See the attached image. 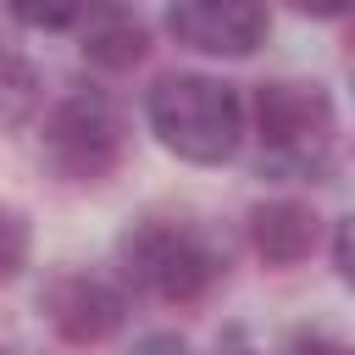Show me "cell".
<instances>
[{"label": "cell", "instance_id": "1", "mask_svg": "<svg viewBox=\"0 0 355 355\" xmlns=\"http://www.w3.org/2000/svg\"><path fill=\"white\" fill-rule=\"evenodd\" d=\"M150 128L155 139L194 161V166H216L239 150L244 139V105H239V89L222 83V78H200V72H178V78H161L150 89Z\"/></svg>", "mask_w": 355, "mask_h": 355}, {"label": "cell", "instance_id": "2", "mask_svg": "<svg viewBox=\"0 0 355 355\" xmlns=\"http://www.w3.org/2000/svg\"><path fill=\"white\" fill-rule=\"evenodd\" d=\"M255 133L261 150L277 172H322L333 161V139H338V116L322 83H300V78H277L255 89Z\"/></svg>", "mask_w": 355, "mask_h": 355}, {"label": "cell", "instance_id": "3", "mask_svg": "<svg viewBox=\"0 0 355 355\" xmlns=\"http://www.w3.org/2000/svg\"><path fill=\"white\" fill-rule=\"evenodd\" d=\"M116 261H122V272L144 294H155L166 305L200 300L216 283V272H222L216 250L194 227H178V222H139V227H128L116 239Z\"/></svg>", "mask_w": 355, "mask_h": 355}, {"label": "cell", "instance_id": "4", "mask_svg": "<svg viewBox=\"0 0 355 355\" xmlns=\"http://www.w3.org/2000/svg\"><path fill=\"white\" fill-rule=\"evenodd\" d=\"M44 155L61 178L72 183H100L116 155H122V122H116V105L100 94V89H72L50 122H44Z\"/></svg>", "mask_w": 355, "mask_h": 355}, {"label": "cell", "instance_id": "5", "mask_svg": "<svg viewBox=\"0 0 355 355\" xmlns=\"http://www.w3.org/2000/svg\"><path fill=\"white\" fill-rule=\"evenodd\" d=\"M166 28L200 55H250L266 39V0H172Z\"/></svg>", "mask_w": 355, "mask_h": 355}, {"label": "cell", "instance_id": "6", "mask_svg": "<svg viewBox=\"0 0 355 355\" xmlns=\"http://www.w3.org/2000/svg\"><path fill=\"white\" fill-rule=\"evenodd\" d=\"M44 316L67 344H105L122 322H128V300L122 288H111L105 277L89 272H67L44 288Z\"/></svg>", "mask_w": 355, "mask_h": 355}, {"label": "cell", "instance_id": "7", "mask_svg": "<svg viewBox=\"0 0 355 355\" xmlns=\"http://www.w3.org/2000/svg\"><path fill=\"white\" fill-rule=\"evenodd\" d=\"M78 39H83V61L105 72H122L144 55V22L122 0H89L78 17Z\"/></svg>", "mask_w": 355, "mask_h": 355}, {"label": "cell", "instance_id": "8", "mask_svg": "<svg viewBox=\"0 0 355 355\" xmlns=\"http://www.w3.org/2000/svg\"><path fill=\"white\" fill-rule=\"evenodd\" d=\"M250 244L266 266H294L316 250V211L300 200H266L250 211Z\"/></svg>", "mask_w": 355, "mask_h": 355}, {"label": "cell", "instance_id": "9", "mask_svg": "<svg viewBox=\"0 0 355 355\" xmlns=\"http://www.w3.org/2000/svg\"><path fill=\"white\" fill-rule=\"evenodd\" d=\"M6 6H11V17H17L22 28L55 33V28H72V22L83 17V6H89V0H6Z\"/></svg>", "mask_w": 355, "mask_h": 355}, {"label": "cell", "instance_id": "10", "mask_svg": "<svg viewBox=\"0 0 355 355\" xmlns=\"http://www.w3.org/2000/svg\"><path fill=\"white\" fill-rule=\"evenodd\" d=\"M28 100H33V72L0 50V111H22Z\"/></svg>", "mask_w": 355, "mask_h": 355}, {"label": "cell", "instance_id": "11", "mask_svg": "<svg viewBox=\"0 0 355 355\" xmlns=\"http://www.w3.org/2000/svg\"><path fill=\"white\" fill-rule=\"evenodd\" d=\"M22 261H28V227H22V216L0 211V283L17 277Z\"/></svg>", "mask_w": 355, "mask_h": 355}, {"label": "cell", "instance_id": "12", "mask_svg": "<svg viewBox=\"0 0 355 355\" xmlns=\"http://www.w3.org/2000/svg\"><path fill=\"white\" fill-rule=\"evenodd\" d=\"M133 355H194L178 333H150V338H139L133 344Z\"/></svg>", "mask_w": 355, "mask_h": 355}, {"label": "cell", "instance_id": "13", "mask_svg": "<svg viewBox=\"0 0 355 355\" xmlns=\"http://www.w3.org/2000/svg\"><path fill=\"white\" fill-rule=\"evenodd\" d=\"M288 355H344V344L338 338H322V333H305V338H294Z\"/></svg>", "mask_w": 355, "mask_h": 355}, {"label": "cell", "instance_id": "14", "mask_svg": "<svg viewBox=\"0 0 355 355\" xmlns=\"http://www.w3.org/2000/svg\"><path fill=\"white\" fill-rule=\"evenodd\" d=\"M294 11H305V17H338L349 0H288Z\"/></svg>", "mask_w": 355, "mask_h": 355}, {"label": "cell", "instance_id": "15", "mask_svg": "<svg viewBox=\"0 0 355 355\" xmlns=\"http://www.w3.org/2000/svg\"><path fill=\"white\" fill-rule=\"evenodd\" d=\"M0 355H6V349H0Z\"/></svg>", "mask_w": 355, "mask_h": 355}]
</instances>
